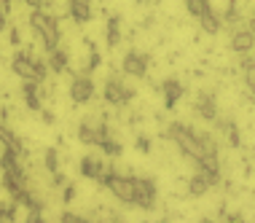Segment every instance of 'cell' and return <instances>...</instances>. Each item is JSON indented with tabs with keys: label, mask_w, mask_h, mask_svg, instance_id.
I'll list each match as a JSON object with an SVG mask.
<instances>
[{
	"label": "cell",
	"mask_w": 255,
	"mask_h": 223,
	"mask_svg": "<svg viewBox=\"0 0 255 223\" xmlns=\"http://www.w3.org/2000/svg\"><path fill=\"white\" fill-rule=\"evenodd\" d=\"M30 27L35 30V35L43 40L46 54L54 51V48L59 46L62 32H59V24H57V19H54L51 13H46V11H40V8H32V13H30Z\"/></svg>",
	"instance_id": "obj_1"
},
{
	"label": "cell",
	"mask_w": 255,
	"mask_h": 223,
	"mask_svg": "<svg viewBox=\"0 0 255 223\" xmlns=\"http://www.w3.org/2000/svg\"><path fill=\"white\" fill-rule=\"evenodd\" d=\"M167 137H169V140H175V145L185 153V156L196 159L199 153H202L199 132H194L191 127H185V124H169V127H167Z\"/></svg>",
	"instance_id": "obj_2"
},
{
	"label": "cell",
	"mask_w": 255,
	"mask_h": 223,
	"mask_svg": "<svg viewBox=\"0 0 255 223\" xmlns=\"http://www.w3.org/2000/svg\"><path fill=\"white\" fill-rule=\"evenodd\" d=\"M100 183L110 188V194H116L121 202L127 205H134V186H132V178H124L119 172H102L100 175Z\"/></svg>",
	"instance_id": "obj_3"
},
{
	"label": "cell",
	"mask_w": 255,
	"mask_h": 223,
	"mask_svg": "<svg viewBox=\"0 0 255 223\" xmlns=\"http://www.w3.org/2000/svg\"><path fill=\"white\" fill-rule=\"evenodd\" d=\"M132 186H134V205L140 207V210H153V205H156V186H153V180L132 178Z\"/></svg>",
	"instance_id": "obj_4"
},
{
	"label": "cell",
	"mask_w": 255,
	"mask_h": 223,
	"mask_svg": "<svg viewBox=\"0 0 255 223\" xmlns=\"http://www.w3.org/2000/svg\"><path fill=\"white\" fill-rule=\"evenodd\" d=\"M11 70L19 75V78H24V81H40L38 78V70H35V59L30 57L27 51H16L13 54V59H11Z\"/></svg>",
	"instance_id": "obj_5"
},
{
	"label": "cell",
	"mask_w": 255,
	"mask_h": 223,
	"mask_svg": "<svg viewBox=\"0 0 255 223\" xmlns=\"http://www.w3.org/2000/svg\"><path fill=\"white\" fill-rule=\"evenodd\" d=\"M196 170L202 172V175L210 180V186H218L220 180V164H218V153H207L202 151L196 156Z\"/></svg>",
	"instance_id": "obj_6"
},
{
	"label": "cell",
	"mask_w": 255,
	"mask_h": 223,
	"mask_svg": "<svg viewBox=\"0 0 255 223\" xmlns=\"http://www.w3.org/2000/svg\"><path fill=\"white\" fill-rule=\"evenodd\" d=\"M132 97H134V92L129 86H124V83L116 81V78H108V83H105V100L110 102V105H127Z\"/></svg>",
	"instance_id": "obj_7"
},
{
	"label": "cell",
	"mask_w": 255,
	"mask_h": 223,
	"mask_svg": "<svg viewBox=\"0 0 255 223\" xmlns=\"http://www.w3.org/2000/svg\"><path fill=\"white\" fill-rule=\"evenodd\" d=\"M121 70L127 73V75H134V78H145V73H148V57H145V54H137V51H129L127 57H124Z\"/></svg>",
	"instance_id": "obj_8"
},
{
	"label": "cell",
	"mask_w": 255,
	"mask_h": 223,
	"mask_svg": "<svg viewBox=\"0 0 255 223\" xmlns=\"http://www.w3.org/2000/svg\"><path fill=\"white\" fill-rule=\"evenodd\" d=\"M70 97H73V102L75 105H84V102H89L94 97V83H92V78H75L73 83H70Z\"/></svg>",
	"instance_id": "obj_9"
},
{
	"label": "cell",
	"mask_w": 255,
	"mask_h": 223,
	"mask_svg": "<svg viewBox=\"0 0 255 223\" xmlns=\"http://www.w3.org/2000/svg\"><path fill=\"white\" fill-rule=\"evenodd\" d=\"M194 110L199 116L204 118V121H215L218 118V105H215V97H212L210 92H202L196 97V102H194Z\"/></svg>",
	"instance_id": "obj_10"
},
{
	"label": "cell",
	"mask_w": 255,
	"mask_h": 223,
	"mask_svg": "<svg viewBox=\"0 0 255 223\" xmlns=\"http://www.w3.org/2000/svg\"><path fill=\"white\" fill-rule=\"evenodd\" d=\"M253 46H255V35H253L250 27H239V30H234V35H231V48L234 51L247 54Z\"/></svg>",
	"instance_id": "obj_11"
},
{
	"label": "cell",
	"mask_w": 255,
	"mask_h": 223,
	"mask_svg": "<svg viewBox=\"0 0 255 223\" xmlns=\"http://www.w3.org/2000/svg\"><path fill=\"white\" fill-rule=\"evenodd\" d=\"M67 13L73 16V22L86 24L92 19V0H67Z\"/></svg>",
	"instance_id": "obj_12"
},
{
	"label": "cell",
	"mask_w": 255,
	"mask_h": 223,
	"mask_svg": "<svg viewBox=\"0 0 255 223\" xmlns=\"http://www.w3.org/2000/svg\"><path fill=\"white\" fill-rule=\"evenodd\" d=\"M183 92H185V89H183V83H180V81H175V78H167V81L161 83L164 105H167V108L172 110V108H175V102H177V100H180V97H183Z\"/></svg>",
	"instance_id": "obj_13"
},
{
	"label": "cell",
	"mask_w": 255,
	"mask_h": 223,
	"mask_svg": "<svg viewBox=\"0 0 255 223\" xmlns=\"http://www.w3.org/2000/svg\"><path fill=\"white\" fill-rule=\"evenodd\" d=\"M199 24H202V30L207 32V35H218L220 27H223V19H220L218 13L210 8V11H204L202 16H199Z\"/></svg>",
	"instance_id": "obj_14"
},
{
	"label": "cell",
	"mask_w": 255,
	"mask_h": 223,
	"mask_svg": "<svg viewBox=\"0 0 255 223\" xmlns=\"http://www.w3.org/2000/svg\"><path fill=\"white\" fill-rule=\"evenodd\" d=\"M22 97H24V105L30 110H40V97H38V83L35 81H24Z\"/></svg>",
	"instance_id": "obj_15"
},
{
	"label": "cell",
	"mask_w": 255,
	"mask_h": 223,
	"mask_svg": "<svg viewBox=\"0 0 255 223\" xmlns=\"http://www.w3.org/2000/svg\"><path fill=\"white\" fill-rule=\"evenodd\" d=\"M81 175L89 178V180H100V175H102V164H100L94 156H84V159H81Z\"/></svg>",
	"instance_id": "obj_16"
},
{
	"label": "cell",
	"mask_w": 255,
	"mask_h": 223,
	"mask_svg": "<svg viewBox=\"0 0 255 223\" xmlns=\"http://www.w3.org/2000/svg\"><path fill=\"white\" fill-rule=\"evenodd\" d=\"M49 70H54V73L67 70V51H62L59 46L54 48V51H49Z\"/></svg>",
	"instance_id": "obj_17"
},
{
	"label": "cell",
	"mask_w": 255,
	"mask_h": 223,
	"mask_svg": "<svg viewBox=\"0 0 255 223\" xmlns=\"http://www.w3.org/2000/svg\"><path fill=\"white\" fill-rule=\"evenodd\" d=\"M210 188H212V186H210V180H207L202 172H196V175L188 180V194H191V197H202V194L210 191Z\"/></svg>",
	"instance_id": "obj_18"
},
{
	"label": "cell",
	"mask_w": 255,
	"mask_h": 223,
	"mask_svg": "<svg viewBox=\"0 0 255 223\" xmlns=\"http://www.w3.org/2000/svg\"><path fill=\"white\" fill-rule=\"evenodd\" d=\"M105 38H108V46H119V40H121V16H110L108 19Z\"/></svg>",
	"instance_id": "obj_19"
},
{
	"label": "cell",
	"mask_w": 255,
	"mask_h": 223,
	"mask_svg": "<svg viewBox=\"0 0 255 223\" xmlns=\"http://www.w3.org/2000/svg\"><path fill=\"white\" fill-rule=\"evenodd\" d=\"M0 143H3L5 148H13V151L22 153V143H19V137L13 135V132L5 127V124H0Z\"/></svg>",
	"instance_id": "obj_20"
},
{
	"label": "cell",
	"mask_w": 255,
	"mask_h": 223,
	"mask_svg": "<svg viewBox=\"0 0 255 223\" xmlns=\"http://www.w3.org/2000/svg\"><path fill=\"white\" fill-rule=\"evenodd\" d=\"M242 70H245V83L250 89V94H255V57L242 62Z\"/></svg>",
	"instance_id": "obj_21"
},
{
	"label": "cell",
	"mask_w": 255,
	"mask_h": 223,
	"mask_svg": "<svg viewBox=\"0 0 255 223\" xmlns=\"http://www.w3.org/2000/svg\"><path fill=\"white\" fill-rule=\"evenodd\" d=\"M78 140L81 143H86V145H97V129L92 127V124H81L78 127Z\"/></svg>",
	"instance_id": "obj_22"
},
{
	"label": "cell",
	"mask_w": 255,
	"mask_h": 223,
	"mask_svg": "<svg viewBox=\"0 0 255 223\" xmlns=\"http://www.w3.org/2000/svg\"><path fill=\"white\" fill-rule=\"evenodd\" d=\"M185 5H188V13L191 16H202L204 11H210L212 5H210V0H185Z\"/></svg>",
	"instance_id": "obj_23"
},
{
	"label": "cell",
	"mask_w": 255,
	"mask_h": 223,
	"mask_svg": "<svg viewBox=\"0 0 255 223\" xmlns=\"http://www.w3.org/2000/svg\"><path fill=\"white\" fill-rule=\"evenodd\" d=\"M100 148H102V151H105V153H108V156H110V159H116V156H121V151H124V148H121V145H119V143H116V140H110V137H108V140H105V143H102V145H100Z\"/></svg>",
	"instance_id": "obj_24"
},
{
	"label": "cell",
	"mask_w": 255,
	"mask_h": 223,
	"mask_svg": "<svg viewBox=\"0 0 255 223\" xmlns=\"http://www.w3.org/2000/svg\"><path fill=\"white\" fill-rule=\"evenodd\" d=\"M89 54H92V57H89V73H92V70H97V67H100V51H97V46H94V43H89Z\"/></svg>",
	"instance_id": "obj_25"
},
{
	"label": "cell",
	"mask_w": 255,
	"mask_h": 223,
	"mask_svg": "<svg viewBox=\"0 0 255 223\" xmlns=\"http://www.w3.org/2000/svg\"><path fill=\"white\" fill-rule=\"evenodd\" d=\"M0 221H16V205H0Z\"/></svg>",
	"instance_id": "obj_26"
},
{
	"label": "cell",
	"mask_w": 255,
	"mask_h": 223,
	"mask_svg": "<svg viewBox=\"0 0 255 223\" xmlns=\"http://www.w3.org/2000/svg\"><path fill=\"white\" fill-rule=\"evenodd\" d=\"M46 170H49L51 175L57 172V151H54V148L46 151Z\"/></svg>",
	"instance_id": "obj_27"
},
{
	"label": "cell",
	"mask_w": 255,
	"mask_h": 223,
	"mask_svg": "<svg viewBox=\"0 0 255 223\" xmlns=\"http://www.w3.org/2000/svg\"><path fill=\"white\" fill-rule=\"evenodd\" d=\"M220 127H223L226 132H229V143L231 145H239V135H237V127H234L231 121H226V124H220Z\"/></svg>",
	"instance_id": "obj_28"
},
{
	"label": "cell",
	"mask_w": 255,
	"mask_h": 223,
	"mask_svg": "<svg viewBox=\"0 0 255 223\" xmlns=\"http://www.w3.org/2000/svg\"><path fill=\"white\" fill-rule=\"evenodd\" d=\"M226 19H229V22H237V3H229V11H226Z\"/></svg>",
	"instance_id": "obj_29"
},
{
	"label": "cell",
	"mask_w": 255,
	"mask_h": 223,
	"mask_svg": "<svg viewBox=\"0 0 255 223\" xmlns=\"http://www.w3.org/2000/svg\"><path fill=\"white\" fill-rule=\"evenodd\" d=\"M137 151H142V153L150 151V140H148V137H140V140H137Z\"/></svg>",
	"instance_id": "obj_30"
},
{
	"label": "cell",
	"mask_w": 255,
	"mask_h": 223,
	"mask_svg": "<svg viewBox=\"0 0 255 223\" xmlns=\"http://www.w3.org/2000/svg\"><path fill=\"white\" fill-rule=\"evenodd\" d=\"M62 221H65V223H81L84 218H81V215H75V213H65V215H62Z\"/></svg>",
	"instance_id": "obj_31"
},
{
	"label": "cell",
	"mask_w": 255,
	"mask_h": 223,
	"mask_svg": "<svg viewBox=\"0 0 255 223\" xmlns=\"http://www.w3.org/2000/svg\"><path fill=\"white\" fill-rule=\"evenodd\" d=\"M3 30H8V13L0 8V32H3Z\"/></svg>",
	"instance_id": "obj_32"
},
{
	"label": "cell",
	"mask_w": 255,
	"mask_h": 223,
	"mask_svg": "<svg viewBox=\"0 0 255 223\" xmlns=\"http://www.w3.org/2000/svg\"><path fill=\"white\" fill-rule=\"evenodd\" d=\"M75 197V186H65V202H73Z\"/></svg>",
	"instance_id": "obj_33"
},
{
	"label": "cell",
	"mask_w": 255,
	"mask_h": 223,
	"mask_svg": "<svg viewBox=\"0 0 255 223\" xmlns=\"http://www.w3.org/2000/svg\"><path fill=\"white\" fill-rule=\"evenodd\" d=\"M22 3L32 5V8H43V0H22Z\"/></svg>",
	"instance_id": "obj_34"
},
{
	"label": "cell",
	"mask_w": 255,
	"mask_h": 223,
	"mask_svg": "<svg viewBox=\"0 0 255 223\" xmlns=\"http://www.w3.org/2000/svg\"><path fill=\"white\" fill-rule=\"evenodd\" d=\"M62 183H65V175H59V170H57L54 172V186H62Z\"/></svg>",
	"instance_id": "obj_35"
},
{
	"label": "cell",
	"mask_w": 255,
	"mask_h": 223,
	"mask_svg": "<svg viewBox=\"0 0 255 223\" xmlns=\"http://www.w3.org/2000/svg\"><path fill=\"white\" fill-rule=\"evenodd\" d=\"M8 38H11V43L16 46V43H19V30H11V32H8Z\"/></svg>",
	"instance_id": "obj_36"
},
{
	"label": "cell",
	"mask_w": 255,
	"mask_h": 223,
	"mask_svg": "<svg viewBox=\"0 0 255 223\" xmlns=\"http://www.w3.org/2000/svg\"><path fill=\"white\" fill-rule=\"evenodd\" d=\"M0 8L8 13V11H11V0H0Z\"/></svg>",
	"instance_id": "obj_37"
},
{
	"label": "cell",
	"mask_w": 255,
	"mask_h": 223,
	"mask_svg": "<svg viewBox=\"0 0 255 223\" xmlns=\"http://www.w3.org/2000/svg\"><path fill=\"white\" fill-rule=\"evenodd\" d=\"M250 30H253V35H255V13H253V19H250Z\"/></svg>",
	"instance_id": "obj_38"
},
{
	"label": "cell",
	"mask_w": 255,
	"mask_h": 223,
	"mask_svg": "<svg viewBox=\"0 0 255 223\" xmlns=\"http://www.w3.org/2000/svg\"><path fill=\"white\" fill-rule=\"evenodd\" d=\"M137 3H148V0H137Z\"/></svg>",
	"instance_id": "obj_39"
}]
</instances>
